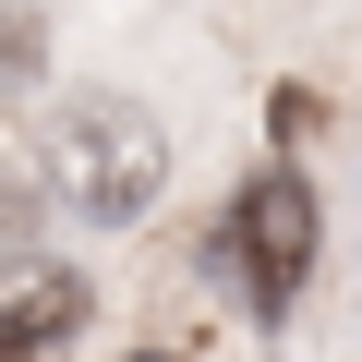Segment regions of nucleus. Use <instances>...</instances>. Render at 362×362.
Here are the masks:
<instances>
[{"instance_id":"1","label":"nucleus","mask_w":362,"mask_h":362,"mask_svg":"<svg viewBox=\"0 0 362 362\" xmlns=\"http://www.w3.org/2000/svg\"><path fill=\"white\" fill-rule=\"evenodd\" d=\"M169 181V133L133 109V97H73L49 121V194L85 218V230H133Z\"/></svg>"},{"instance_id":"2","label":"nucleus","mask_w":362,"mask_h":362,"mask_svg":"<svg viewBox=\"0 0 362 362\" xmlns=\"http://www.w3.org/2000/svg\"><path fill=\"white\" fill-rule=\"evenodd\" d=\"M314 230H326L314 181H302V169H254L242 194H230V218H218L206 254L242 278V302H254L266 326H290V302H302V278H314Z\"/></svg>"},{"instance_id":"3","label":"nucleus","mask_w":362,"mask_h":362,"mask_svg":"<svg viewBox=\"0 0 362 362\" xmlns=\"http://www.w3.org/2000/svg\"><path fill=\"white\" fill-rule=\"evenodd\" d=\"M0 362H61L73 338H85V278L73 266H49V254H13V278H0Z\"/></svg>"},{"instance_id":"4","label":"nucleus","mask_w":362,"mask_h":362,"mask_svg":"<svg viewBox=\"0 0 362 362\" xmlns=\"http://www.w3.org/2000/svg\"><path fill=\"white\" fill-rule=\"evenodd\" d=\"M145 362H169V350H145Z\"/></svg>"}]
</instances>
